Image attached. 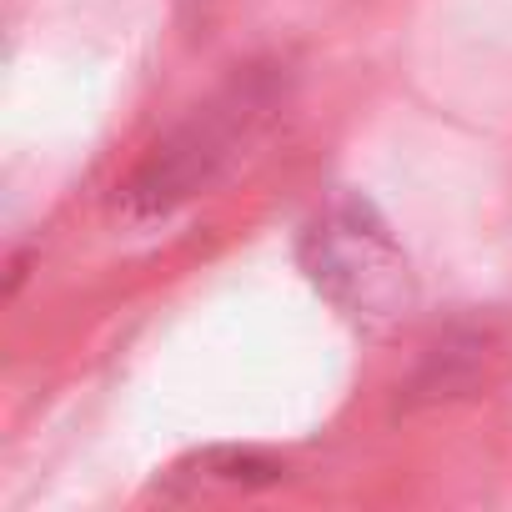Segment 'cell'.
<instances>
[{
    "label": "cell",
    "mask_w": 512,
    "mask_h": 512,
    "mask_svg": "<svg viewBox=\"0 0 512 512\" xmlns=\"http://www.w3.org/2000/svg\"><path fill=\"white\" fill-rule=\"evenodd\" d=\"M302 272L307 282L357 327L387 332L397 327L412 302L417 282L407 267V251L397 246L392 226L357 196L327 206L307 231H302Z\"/></svg>",
    "instance_id": "1"
},
{
    "label": "cell",
    "mask_w": 512,
    "mask_h": 512,
    "mask_svg": "<svg viewBox=\"0 0 512 512\" xmlns=\"http://www.w3.org/2000/svg\"><path fill=\"white\" fill-rule=\"evenodd\" d=\"M256 116H262V101H256V96H236L231 106L206 111L201 121H191L186 131H176L166 146H156V156L121 186L116 206L131 221H156V216L176 211L181 201H191L196 191H206L231 166V156L241 151L246 126Z\"/></svg>",
    "instance_id": "2"
},
{
    "label": "cell",
    "mask_w": 512,
    "mask_h": 512,
    "mask_svg": "<svg viewBox=\"0 0 512 512\" xmlns=\"http://www.w3.org/2000/svg\"><path fill=\"white\" fill-rule=\"evenodd\" d=\"M201 467H206L211 477H221V482H241V487H267V482H282V477H287L282 462H272V457H262V452H236V447H216V452H206Z\"/></svg>",
    "instance_id": "3"
}]
</instances>
